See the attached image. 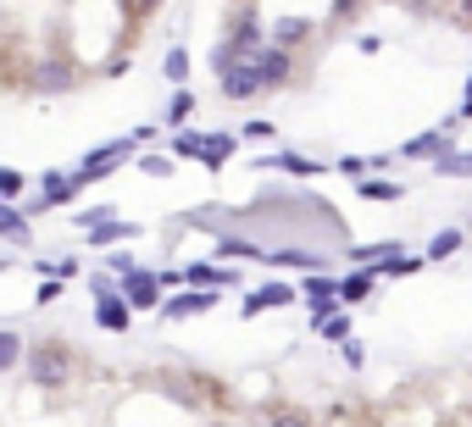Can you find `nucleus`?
Listing matches in <instances>:
<instances>
[{
	"label": "nucleus",
	"mask_w": 472,
	"mask_h": 427,
	"mask_svg": "<svg viewBox=\"0 0 472 427\" xmlns=\"http://www.w3.org/2000/svg\"><path fill=\"white\" fill-rule=\"evenodd\" d=\"M23 367H28V378H34V389H67L79 378V355H73V344H61V338H45V344H28V355H23Z\"/></svg>",
	"instance_id": "nucleus-1"
},
{
	"label": "nucleus",
	"mask_w": 472,
	"mask_h": 427,
	"mask_svg": "<svg viewBox=\"0 0 472 427\" xmlns=\"http://www.w3.org/2000/svg\"><path fill=\"white\" fill-rule=\"evenodd\" d=\"M133 151H140V145H133V133L128 139H111V145H95L73 172H67V178H73V189H89V183H106L122 161H133Z\"/></svg>",
	"instance_id": "nucleus-2"
},
{
	"label": "nucleus",
	"mask_w": 472,
	"mask_h": 427,
	"mask_svg": "<svg viewBox=\"0 0 472 427\" xmlns=\"http://www.w3.org/2000/svg\"><path fill=\"white\" fill-rule=\"evenodd\" d=\"M239 67H250V78H256V89H261V95H267V89H284V84L295 78V56H284V50H273V45L250 50Z\"/></svg>",
	"instance_id": "nucleus-3"
},
{
	"label": "nucleus",
	"mask_w": 472,
	"mask_h": 427,
	"mask_svg": "<svg viewBox=\"0 0 472 427\" xmlns=\"http://www.w3.org/2000/svg\"><path fill=\"white\" fill-rule=\"evenodd\" d=\"M117 295H122L128 311H162V300H167L162 277H156L151 266H133L128 277H117Z\"/></svg>",
	"instance_id": "nucleus-4"
},
{
	"label": "nucleus",
	"mask_w": 472,
	"mask_h": 427,
	"mask_svg": "<svg viewBox=\"0 0 472 427\" xmlns=\"http://www.w3.org/2000/svg\"><path fill=\"white\" fill-rule=\"evenodd\" d=\"M456 122H461V117H445L439 128L406 139V145H400V161H439L445 151H456Z\"/></svg>",
	"instance_id": "nucleus-5"
},
{
	"label": "nucleus",
	"mask_w": 472,
	"mask_h": 427,
	"mask_svg": "<svg viewBox=\"0 0 472 427\" xmlns=\"http://www.w3.org/2000/svg\"><path fill=\"white\" fill-rule=\"evenodd\" d=\"M300 295H306V306H311V322H328V317H340V311H345V306H340V277H328V272L306 277V283H300Z\"/></svg>",
	"instance_id": "nucleus-6"
},
{
	"label": "nucleus",
	"mask_w": 472,
	"mask_h": 427,
	"mask_svg": "<svg viewBox=\"0 0 472 427\" xmlns=\"http://www.w3.org/2000/svg\"><path fill=\"white\" fill-rule=\"evenodd\" d=\"M317 28H311V17H300V12H284V17H273L267 23V45L273 50H284V56H295L306 39H311Z\"/></svg>",
	"instance_id": "nucleus-7"
},
{
	"label": "nucleus",
	"mask_w": 472,
	"mask_h": 427,
	"mask_svg": "<svg viewBox=\"0 0 472 427\" xmlns=\"http://www.w3.org/2000/svg\"><path fill=\"white\" fill-rule=\"evenodd\" d=\"M212 306H223V295H206V289H173L162 300V317L167 322H184V317H206Z\"/></svg>",
	"instance_id": "nucleus-8"
},
{
	"label": "nucleus",
	"mask_w": 472,
	"mask_h": 427,
	"mask_svg": "<svg viewBox=\"0 0 472 427\" xmlns=\"http://www.w3.org/2000/svg\"><path fill=\"white\" fill-rule=\"evenodd\" d=\"M73 194H79V189H73V178H67V172H45L39 189H34V200L23 205V217H39V211H50V205H67Z\"/></svg>",
	"instance_id": "nucleus-9"
},
{
	"label": "nucleus",
	"mask_w": 472,
	"mask_h": 427,
	"mask_svg": "<svg viewBox=\"0 0 472 427\" xmlns=\"http://www.w3.org/2000/svg\"><path fill=\"white\" fill-rule=\"evenodd\" d=\"M184 283H189V289H206V295H223V289L239 283V272L217 266V261H194V266H184Z\"/></svg>",
	"instance_id": "nucleus-10"
},
{
	"label": "nucleus",
	"mask_w": 472,
	"mask_h": 427,
	"mask_svg": "<svg viewBox=\"0 0 472 427\" xmlns=\"http://www.w3.org/2000/svg\"><path fill=\"white\" fill-rule=\"evenodd\" d=\"M295 295H300L295 283H261V289H250V295H245V306H239V311H245V317L284 311V306H295Z\"/></svg>",
	"instance_id": "nucleus-11"
},
{
	"label": "nucleus",
	"mask_w": 472,
	"mask_h": 427,
	"mask_svg": "<svg viewBox=\"0 0 472 427\" xmlns=\"http://www.w3.org/2000/svg\"><path fill=\"white\" fill-rule=\"evenodd\" d=\"M256 172H289V178H322L328 167H322V161H311V156H300V151H278V156H261V161H256Z\"/></svg>",
	"instance_id": "nucleus-12"
},
{
	"label": "nucleus",
	"mask_w": 472,
	"mask_h": 427,
	"mask_svg": "<svg viewBox=\"0 0 472 427\" xmlns=\"http://www.w3.org/2000/svg\"><path fill=\"white\" fill-rule=\"evenodd\" d=\"M239 151V133H206V139H200V167H212V172H223V161Z\"/></svg>",
	"instance_id": "nucleus-13"
},
{
	"label": "nucleus",
	"mask_w": 472,
	"mask_h": 427,
	"mask_svg": "<svg viewBox=\"0 0 472 427\" xmlns=\"http://www.w3.org/2000/svg\"><path fill=\"white\" fill-rule=\"evenodd\" d=\"M34 89H45V95L73 89V67H67V61H39L34 67Z\"/></svg>",
	"instance_id": "nucleus-14"
},
{
	"label": "nucleus",
	"mask_w": 472,
	"mask_h": 427,
	"mask_svg": "<svg viewBox=\"0 0 472 427\" xmlns=\"http://www.w3.org/2000/svg\"><path fill=\"white\" fill-rule=\"evenodd\" d=\"M95 322H100L106 333H128V328H133V311L122 306V295H111V300H95Z\"/></svg>",
	"instance_id": "nucleus-15"
},
{
	"label": "nucleus",
	"mask_w": 472,
	"mask_h": 427,
	"mask_svg": "<svg viewBox=\"0 0 472 427\" xmlns=\"http://www.w3.org/2000/svg\"><path fill=\"white\" fill-rule=\"evenodd\" d=\"M0 239L6 245H34V228L23 217V205H0Z\"/></svg>",
	"instance_id": "nucleus-16"
},
{
	"label": "nucleus",
	"mask_w": 472,
	"mask_h": 427,
	"mask_svg": "<svg viewBox=\"0 0 472 427\" xmlns=\"http://www.w3.org/2000/svg\"><path fill=\"white\" fill-rule=\"evenodd\" d=\"M128 239H140V223H100V228H89V250H106V245H128Z\"/></svg>",
	"instance_id": "nucleus-17"
},
{
	"label": "nucleus",
	"mask_w": 472,
	"mask_h": 427,
	"mask_svg": "<svg viewBox=\"0 0 472 427\" xmlns=\"http://www.w3.org/2000/svg\"><path fill=\"white\" fill-rule=\"evenodd\" d=\"M217 89H223V100H256V95H261L256 78H250V67H234V73H223Z\"/></svg>",
	"instance_id": "nucleus-18"
},
{
	"label": "nucleus",
	"mask_w": 472,
	"mask_h": 427,
	"mask_svg": "<svg viewBox=\"0 0 472 427\" xmlns=\"http://www.w3.org/2000/svg\"><path fill=\"white\" fill-rule=\"evenodd\" d=\"M372 272H351V277H340V306H362L367 295H372Z\"/></svg>",
	"instance_id": "nucleus-19"
},
{
	"label": "nucleus",
	"mask_w": 472,
	"mask_h": 427,
	"mask_svg": "<svg viewBox=\"0 0 472 427\" xmlns=\"http://www.w3.org/2000/svg\"><path fill=\"white\" fill-rule=\"evenodd\" d=\"M428 266V255H406V250H400V255H389L383 266H372V277H412V272H423Z\"/></svg>",
	"instance_id": "nucleus-20"
},
{
	"label": "nucleus",
	"mask_w": 472,
	"mask_h": 427,
	"mask_svg": "<svg viewBox=\"0 0 472 427\" xmlns=\"http://www.w3.org/2000/svg\"><path fill=\"white\" fill-rule=\"evenodd\" d=\"M28 355V344H23V333H12V328H0V372H12L17 361Z\"/></svg>",
	"instance_id": "nucleus-21"
},
{
	"label": "nucleus",
	"mask_w": 472,
	"mask_h": 427,
	"mask_svg": "<svg viewBox=\"0 0 472 427\" xmlns=\"http://www.w3.org/2000/svg\"><path fill=\"white\" fill-rule=\"evenodd\" d=\"M434 172H439V178H472V151H445V156L434 161Z\"/></svg>",
	"instance_id": "nucleus-22"
},
{
	"label": "nucleus",
	"mask_w": 472,
	"mask_h": 427,
	"mask_svg": "<svg viewBox=\"0 0 472 427\" xmlns=\"http://www.w3.org/2000/svg\"><path fill=\"white\" fill-rule=\"evenodd\" d=\"M200 139H206V133H194V128H184V133H173L167 139V156L178 161V156H189V161H200Z\"/></svg>",
	"instance_id": "nucleus-23"
},
{
	"label": "nucleus",
	"mask_w": 472,
	"mask_h": 427,
	"mask_svg": "<svg viewBox=\"0 0 472 427\" xmlns=\"http://www.w3.org/2000/svg\"><path fill=\"white\" fill-rule=\"evenodd\" d=\"M23 189H28V172L0 167V205H17V200H23Z\"/></svg>",
	"instance_id": "nucleus-24"
},
{
	"label": "nucleus",
	"mask_w": 472,
	"mask_h": 427,
	"mask_svg": "<svg viewBox=\"0 0 472 427\" xmlns=\"http://www.w3.org/2000/svg\"><path fill=\"white\" fill-rule=\"evenodd\" d=\"M194 117V95L189 89H173V100H167V128H178L184 133V122Z\"/></svg>",
	"instance_id": "nucleus-25"
},
{
	"label": "nucleus",
	"mask_w": 472,
	"mask_h": 427,
	"mask_svg": "<svg viewBox=\"0 0 472 427\" xmlns=\"http://www.w3.org/2000/svg\"><path fill=\"white\" fill-rule=\"evenodd\" d=\"M356 189H362V200H406V183H389V178H367Z\"/></svg>",
	"instance_id": "nucleus-26"
},
{
	"label": "nucleus",
	"mask_w": 472,
	"mask_h": 427,
	"mask_svg": "<svg viewBox=\"0 0 472 427\" xmlns=\"http://www.w3.org/2000/svg\"><path fill=\"white\" fill-rule=\"evenodd\" d=\"M162 73H167V78H173L178 89L189 84V50H184V45H173V50H167V61H162Z\"/></svg>",
	"instance_id": "nucleus-27"
},
{
	"label": "nucleus",
	"mask_w": 472,
	"mask_h": 427,
	"mask_svg": "<svg viewBox=\"0 0 472 427\" xmlns=\"http://www.w3.org/2000/svg\"><path fill=\"white\" fill-rule=\"evenodd\" d=\"M317 328V338H328V344H345L351 338V317L340 311V317H328V322H311Z\"/></svg>",
	"instance_id": "nucleus-28"
},
{
	"label": "nucleus",
	"mask_w": 472,
	"mask_h": 427,
	"mask_svg": "<svg viewBox=\"0 0 472 427\" xmlns=\"http://www.w3.org/2000/svg\"><path fill=\"white\" fill-rule=\"evenodd\" d=\"M456 250H461V228H445V234H434L428 261H445V255H456Z\"/></svg>",
	"instance_id": "nucleus-29"
},
{
	"label": "nucleus",
	"mask_w": 472,
	"mask_h": 427,
	"mask_svg": "<svg viewBox=\"0 0 472 427\" xmlns=\"http://www.w3.org/2000/svg\"><path fill=\"white\" fill-rule=\"evenodd\" d=\"M133 172H145V178H173V156H133Z\"/></svg>",
	"instance_id": "nucleus-30"
},
{
	"label": "nucleus",
	"mask_w": 472,
	"mask_h": 427,
	"mask_svg": "<svg viewBox=\"0 0 472 427\" xmlns=\"http://www.w3.org/2000/svg\"><path fill=\"white\" fill-rule=\"evenodd\" d=\"M267 427H317L306 411H295V405H278L273 416H267Z\"/></svg>",
	"instance_id": "nucleus-31"
},
{
	"label": "nucleus",
	"mask_w": 472,
	"mask_h": 427,
	"mask_svg": "<svg viewBox=\"0 0 472 427\" xmlns=\"http://www.w3.org/2000/svg\"><path fill=\"white\" fill-rule=\"evenodd\" d=\"M239 139H250V145H261V139H267V145H273V139H278V128L267 122V117H250V122L239 128Z\"/></svg>",
	"instance_id": "nucleus-32"
},
{
	"label": "nucleus",
	"mask_w": 472,
	"mask_h": 427,
	"mask_svg": "<svg viewBox=\"0 0 472 427\" xmlns=\"http://www.w3.org/2000/svg\"><path fill=\"white\" fill-rule=\"evenodd\" d=\"M340 361H345L351 372H362V367H367V344H362V338H345V344H340Z\"/></svg>",
	"instance_id": "nucleus-33"
},
{
	"label": "nucleus",
	"mask_w": 472,
	"mask_h": 427,
	"mask_svg": "<svg viewBox=\"0 0 472 427\" xmlns=\"http://www.w3.org/2000/svg\"><path fill=\"white\" fill-rule=\"evenodd\" d=\"M333 172H345V178H356V183H367V172H372V156H345Z\"/></svg>",
	"instance_id": "nucleus-34"
},
{
	"label": "nucleus",
	"mask_w": 472,
	"mask_h": 427,
	"mask_svg": "<svg viewBox=\"0 0 472 427\" xmlns=\"http://www.w3.org/2000/svg\"><path fill=\"white\" fill-rule=\"evenodd\" d=\"M111 217H117V211H111V205H89V211H84V217H73V223H79V228L89 234V228H100V223H111Z\"/></svg>",
	"instance_id": "nucleus-35"
},
{
	"label": "nucleus",
	"mask_w": 472,
	"mask_h": 427,
	"mask_svg": "<svg viewBox=\"0 0 472 427\" xmlns=\"http://www.w3.org/2000/svg\"><path fill=\"white\" fill-rule=\"evenodd\" d=\"M61 289H67V283H56V277H39V295H34V306H50V300H61Z\"/></svg>",
	"instance_id": "nucleus-36"
},
{
	"label": "nucleus",
	"mask_w": 472,
	"mask_h": 427,
	"mask_svg": "<svg viewBox=\"0 0 472 427\" xmlns=\"http://www.w3.org/2000/svg\"><path fill=\"white\" fill-rule=\"evenodd\" d=\"M89 289H95V300H111V295H117V283H111V272H95V277H89Z\"/></svg>",
	"instance_id": "nucleus-37"
},
{
	"label": "nucleus",
	"mask_w": 472,
	"mask_h": 427,
	"mask_svg": "<svg viewBox=\"0 0 472 427\" xmlns=\"http://www.w3.org/2000/svg\"><path fill=\"white\" fill-rule=\"evenodd\" d=\"M356 45H362V56H378V50H383V39H378V34H362Z\"/></svg>",
	"instance_id": "nucleus-38"
},
{
	"label": "nucleus",
	"mask_w": 472,
	"mask_h": 427,
	"mask_svg": "<svg viewBox=\"0 0 472 427\" xmlns=\"http://www.w3.org/2000/svg\"><path fill=\"white\" fill-rule=\"evenodd\" d=\"M456 117H472V95H461V111Z\"/></svg>",
	"instance_id": "nucleus-39"
}]
</instances>
